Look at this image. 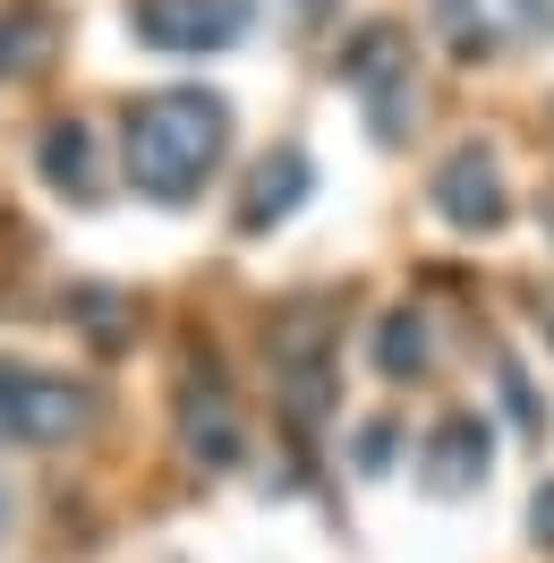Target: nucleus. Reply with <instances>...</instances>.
<instances>
[{"label":"nucleus","instance_id":"obj_6","mask_svg":"<svg viewBox=\"0 0 554 563\" xmlns=\"http://www.w3.org/2000/svg\"><path fill=\"white\" fill-rule=\"evenodd\" d=\"M299 197H308V145H274V154L256 163V179H247L240 231H265V222H281Z\"/></svg>","mask_w":554,"mask_h":563},{"label":"nucleus","instance_id":"obj_16","mask_svg":"<svg viewBox=\"0 0 554 563\" xmlns=\"http://www.w3.org/2000/svg\"><path fill=\"white\" fill-rule=\"evenodd\" d=\"M538 222H546V231H554V188H546V197H538Z\"/></svg>","mask_w":554,"mask_h":563},{"label":"nucleus","instance_id":"obj_3","mask_svg":"<svg viewBox=\"0 0 554 563\" xmlns=\"http://www.w3.org/2000/svg\"><path fill=\"white\" fill-rule=\"evenodd\" d=\"M342 77L367 95L376 137H401V120H410V35L401 26H358V43L342 52Z\"/></svg>","mask_w":554,"mask_h":563},{"label":"nucleus","instance_id":"obj_9","mask_svg":"<svg viewBox=\"0 0 554 563\" xmlns=\"http://www.w3.org/2000/svg\"><path fill=\"white\" fill-rule=\"evenodd\" d=\"M376 367L401 385V376H426V317H410V308H392V317L376 324Z\"/></svg>","mask_w":554,"mask_h":563},{"label":"nucleus","instance_id":"obj_14","mask_svg":"<svg viewBox=\"0 0 554 563\" xmlns=\"http://www.w3.org/2000/svg\"><path fill=\"white\" fill-rule=\"evenodd\" d=\"M529 529H538V538L554 547V487H538V504H529Z\"/></svg>","mask_w":554,"mask_h":563},{"label":"nucleus","instance_id":"obj_4","mask_svg":"<svg viewBox=\"0 0 554 563\" xmlns=\"http://www.w3.org/2000/svg\"><path fill=\"white\" fill-rule=\"evenodd\" d=\"M129 18H137V43L154 52H222L247 35L256 0H137Z\"/></svg>","mask_w":554,"mask_h":563},{"label":"nucleus","instance_id":"obj_13","mask_svg":"<svg viewBox=\"0 0 554 563\" xmlns=\"http://www.w3.org/2000/svg\"><path fill=\"white\" fill-rule=\"evenodd\" d=\"M503 401H512V419H520V435H538V401H529V376H520L512 358H503Z\"/></svg>","mask_w":554,"mask_h":563},{"label":"nucleus","instance_id":"obj_15","mask_svg":"<svg viewBox=\"0 0 554 563\" xmlns=\"http://www.w3.org/2000/svg\"><path fill=\"white\" fill-rule=\"evenodd\" d=\"M520 18H529V26H554V0H512Z\"/></svg>","mask_w":554,"mask_h":563},{"label":"nucleus","instance_id":"obj_2","mask_svg":"<svg viewBox=\"0 0 554 563\" xmlns=\"http://www.w3.org/2000/svg\"><path fill=\"white\" fill-rule=\"evenodd\" d=\"M86 419H95L86 385L0 358V444H69V435H86Z\"/></svg>","mask_w":554,"mask_h":563},{"label":"nucleus","instance_id":"obj_17","mask_svg":"<svg viewBox=\"0 0 554 563\" xmlns=\"http://www.w3.org/2000/svg\"><path fill=\"white\" fill-rule=\"evenodd\" d=\"M546 324H554V290H546Z\"/></svg>","mask_w":554,"mask_h":563},{"label":"nucleus","instance_id":"obj_12","mask_svg":"<svg viewBox=\"0 0 554 563\" xmlns=\"http://www.w3.org/2000/svg\"><path fill=\"white\" fill-rule=\"evenodd\" d=\"M435 18H444V26H452V43H461L469 60H486V43H495V35H486V18H478V9H469V0H435Z\"/></svg>","mask_w":554,"mask_h":563},{"label":"nucleus","instance_id":"obj_8","mask_svg":"<svg viewBox=\"0 0 554 563\" xmlns=\"http://www.w3.org/2000/svg\"><path fill=\"white\" fill-rule=\"evenodd\" d=\"M43 179H52V188H69V197H95V129H86V120H52V129H43Z\"/></svg>","mask_w":554,"mask_h":563},{"label":"nucleus","instance_id":"obj_1","mask_svg":"<svg viewBox=\"0 0 554 563\" xmlns=\"http://www.w3.org/2000/svg\"><path fill=\"white\" fill-rule=\"evenodd\" d=\"M222 145H231V111L206 86H163L129 111V179L154 206H188V188H206Z\"/></svg>","mask_w":554,"mask_h":563},{"label":"nucleus","instance_id":"obj_10","mask_svg":"<svg viewBox=\"0 0 554 563\" xmlns=\"http://www.w3.org/2000/svg\"><path fill=\"white\" fill-rule=\"evenodd\" d=\"M188 453H206V461H231V453H240V427H231V410H222L213 393L188 401Z\"/></svg>","mask_w":554,"mask_h":563},{"label":"nucleus","instance_id":"obj_7","mask_svg":"<svg viewBox=\"0 0 554 563\" xmlns=\"http://www.w3.org/2000/svg\"><path fill=\"white\" fill-rule=\"evenodd\" d=\"M426 478H435L444 495L478 487L486 478V427L478 419H444L435 435H426Z\"/></svg>","mask_w":554,"mask_h":563},{"label":"nucleus","instance_id":"obj_5","mask_svg":"<svg viewBox=\"0 0 554 563\" xmlns=\"http://www.w3.org/2000/svg\"><path fill=\"white\" fill-rule=\"evenodd\" d=\"M435 213L452 231H495L503 222V172H495L486 145H452L435 163Z\"/></svg>","mask_w":554,"mask_h":563},{"label":"nucleus","instance_id":"obj_11","mask_svg":"<svg viewBox=\"0 0 554 563\" xmlns=\"http://www.w3.org/2000/svg\"><path fill=\"white\" fill-rule=\"evenodd\" d=\"M26 52H43V18L35 9H9V18H0V77L26 69Z\"/></svg>","mask_w":554,"mask_h":563}]
</instances>
